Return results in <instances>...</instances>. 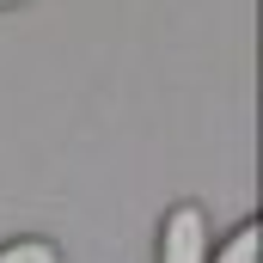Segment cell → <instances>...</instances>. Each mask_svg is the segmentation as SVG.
Listing matches in <instances>:
<instances>
[{
  "label": "cell",
  "instance_id": "2",
  "mask_svg": "<svg viewBox=\"0 0 263 263\" xmlns=\"http://www.w3.org/2000/svg\"><path fill=\"white\" fill-rule=\"evenodd\" d=\"M0 263H62V245L55 239H37V233L31 239H6L0 245Z\"/></svg>",
  "mask_w": 263,
  "mask_h": 263
},
{
  "label": "cell",
  "instance_id": "3",
  "mask_svg": "<svg viewBox=\"0 0 263 263\" xmlns=\"http://www.w3.org/2000/svg\"><path fill=\"white\" fill-rule=\"evenodd\" d=\"M257 245H263V239H257V220H245L220 251H208V263H257Z\"/></svg>",
  "mask_w": 263,
  "mask_h": 263
},
{
  "label": "cell",
  "instance_id": "1",
  "mask_svg": "<svg viewBox=\"0 0 263 263\" xmlns=\"http://www.w3.org/2000/svg\"><path fill=\"white\" fill-rule=\"evenodd\" d=\"M208 251H214V233L202 202H178L159 220V263H208Z\"/></svg>",
  "mask_w": 263,
  "mask_h": 263
},
{
  "label": "cell",
  "instance_id": "4",
  "mask_svg": "<svg viewBox=\"0 0 263 263\" xmlns=\"http://www.w3.org/2000/svg\"><path fill=\"white\" fill-rule=\"evenodd\" d=\"M0 6H18V0H0Z\"/></svg>",
  "mask_w": 263,
  "mask_h": 263
}]
</instances>
